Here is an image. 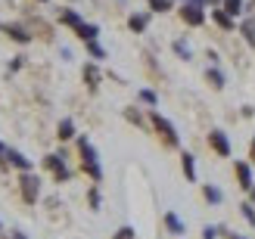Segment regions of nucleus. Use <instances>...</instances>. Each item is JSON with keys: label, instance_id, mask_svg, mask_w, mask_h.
Here are the masks:
<instances>
[{"label": "nucleus", "instance_id": "26", "mask_svg": "<svg viewBox=\"0 0 255 239\" xmlns=\"http://www.w3.org/2000/svg\"><path fill=\"white\" fill-rule=\"evenodd\" d=\"M243 215H246L249 224H255V211H252V205H243Z\"/></svg>", "mask_w": 255, "mask_h": 239}, {"label": "nucleus", "instance_id": "9", "mask_svg": "<svg viewBox=\"0 0 255 239\" xmlns=\"http://www.w3.org/2000/svg\"><path fill=\"white\" fill-rule=\"evenodd\" d=\"M75 31H78L81 41H97V34H100V31H97V25H84V22H81Z\"/></svg>", "mask_w": 255, "mask_h": 239}, {"label": "nucleus", "instance_id": "10", "mask_svg": "<svg viewBox=\"0 0 255 239\" xmlns=\"http://www.w3.org/2000/svg\"><path fill=\"white\" fill-rule=\"evenodd\" d=\"M84 81H87V87H91V90H97V84H100V72H97V66H84Z\"/></svg>", "mask_w": 255, "mask_h": 239}, {"label": "nucleus", "instance_id": "27", "mask_svg": "<svg viewBox=\"0 0 255 239\" xmlns=\"http://www.w3.org/2000/svg\"><path fill=\"white\" fill-rule=\"evenodd\" d=\"M125 115H128V118H131L134 124H143V118H140V115H137V112H134V109H128V112H125Z\"/></svg>", "mask_w": 255, "mask_h": 239}, {"label": "nucleus", "instance_id": "24", "mask_svg": "<svg viewBox=\"0 0 255 239\" xmlns=\"http://www.w3.org/2000/svg\"><path fill=\"white\" fill-rule=\"evenodd\" d=\"M206 199L209 202H221V193L215 190V186H206Z\"/></svg>", "mask_w": 255, "mask_h": 239}, {"label": "nucleus", "instance_id": "16", "mask_svg": "<svg viewBox=\"0 0 255 239\" xmlns=\"http://www.w3.org/2000/svg\"><path fill=\"white\" fill-rule=\"evenodd\" d=\"M72 134H75V124H72L69 118H66V121H59V134H56V137H59V140H69V137H72Z\"/></svg>", "mask_w": 255, "mask_h": 239}, {"label": "nucleus", "instance_id": "11", "mask_svg": "<svg viewBox=\"0 0 255 239\" xmlns=\"http://www.w3.org/2000/svg\"><path fill=\"white\" fill-rule=\"evenodd\" d=\"M59 22H62V25H69V28H78V25H81L78 12H72V9H62V12H59Z\"/></svg>", "mask_w": 255, "mask_h": 239}, {"label": "nucleus", "instance_id": "7", "mask_svg": "<svg viewBox=\"0 0 255 239\" xmlns=\"http://www.w3.org/2000/svg\"><path fill=\"white\" fill-rule=\"evenodd\" d=\"M6 159H9V161H12L16 168H22V171H28V168H31V161L25 159L22 153H16V149H6Z\"/></svg>", "mask_w": 255, "mask_h": 239}, {"label": "nucleus", "instance_id": "19", "mask_svg": "<svg viewBox=\"0 0 255 239\" xmlns=\"http://www.w3.org/2000/svg\"><path fill=\"white\" fill-rule=\"evenodd\" d=\"M149 9L152 12H165V9H171V0H149Z\"/></svg>", "mask_w": 255, "mask_h": 239}, {"label": "nucleus", "instance_id": "6", "mask_svg": "<svg viewBox=\"0 0 255 239\" xmlns=\"http://www.w3.org/2000/svg\"><path fill=\"white\" fill-rule=\"evenodd\" d=\"M181 16H184V22H187V25H202V19H206V16H202V9H199V6H193V3H187V6L181 9Z\"/></svg>", "mask_w": 255, "mask_h": 239}, {"label": "nucleus", "instance_id": "31", "mask_svg": "<svg viewBox=\"0 0 255 239\" xmlns=\"http://www.w3.org/2000/svg\"><path fill=\"white\" fill-rule=\"evenodd\" d=\"M41 3H47V0H41Z\"/></svg>", "mask_w": 255, "mask_h": 239}, {"label": "nucleus", "instance_id": "5", "mask_svg": "<svg viewBox=\"0 0 255 239\" xmlns=\"http://www.w3.org/2000/svg\"><path fill=\"white\" fill-rule=\"evenodd\" d=\"M209 143H212V149L218 156H231V143H227V137L221 134V131H212L209 134Z\"/></svg>", "mask_w": 255, "mask_h": 239}, {"label": "nucleus", "instance_id": "8", "mask_svg": "<svg viewBox=\"0 0 255 239\" xmlns=\"http://www.w3.org/2000/svg\"><path fill=\"white\" fill-rule=\"evenodd\" d=\"M6 34L12 37V41H19V44H28V41H31V34L25 31V28H19V25H9V28H6Z\"/></svg>", "mask_w": 255, "mask_h": 239}, {"label": "nucleus", "instance_id": "28", "mask_svg": "<svg viewBox=\"0 0 255 239\" xmlns=\"http://www.w3.org/2000/svg\"><path fill=\"white\" fill-rule=\"evenodd\" d=\"M202 239H215V230H212V227H206V236H202Z\"/></svg>", "mask_w": 255, "mask_h": 239}, {"label": "nucleus", "instance_id": "2", "mask_svg": "<svg viewBox=\"0 0 255 239\" xmlns=\"http://www.w3.org/2000/svg\"><path fill=\"white\" fill-rule=\"evenodd\" d=\"M19 183H22V199H25L28 205H34V202H37V193H41V180H37L34 174H22Z\"/></svg>", "mask_w": 255, "mask_h": 239}, {"label": "nucleus", "instance_id": "15", "mask_svg": "<svg viewBox=\"0 0 255 239\" xmlns=\"http://www.w3.org/2000/svg\"><path fill=\"white\" fill-rule=\"evenodd\" d=\"M237 177H240V186H252V174H249V165H237Z\"/></svg>", "mask_w": 255, "mask_h": 239}, {"label": "nucleus", "instance_id": "25", "mask_svg": "<svg viewBox=\"0 0 255 239\" xmlns=\"http://www.w3.org/2000/svg\"><path fill=\"white\" fill-rule=\"evenodd\" d=\"M140 99L149 103V106H156V93H152V90H143V93H140Z\"/></svg>", "mask_w": 255, "mask_h": 239}, {"label": "nucleus", "instance_id": "29", "mask_svg": "<svg viewBox=\"0 0 255 239\" xmlns=\"http://www.w3.org/2000/svg\"><path fill=\"white\" fill-rule=\"evenodd\" d=\"M252 161H255V140H252Z\"/></svg>", "mask_w": 255, "mask_h": 239}, {"label": "nucleus", "instance_id": "20", "mask_svg": "<svg viewBox=\"0 0 255 239\" xmlns=\"http://www.w3.org/2000/svg\"><path fill=\"white\" fill-rule=\"evenodd\" d=\"M146 22H149L146 16H131V31H143V28H146Z\"/></svg>", "mask_w": 255, "mask_h": 239}, {"label": "nucleus", "instance_id": "30", "mask_svg": "<svg viewBox=\"0 0 255 239\" xmlns=\"http://www.w3.org/2000/svg\"><path fill=\"white\" fill-rule=\"evenodd\" d=\"M252 12H255V3H252Z\"/></svg>", "mask_w": 255, "mask_h": 239}, {"label": "nucleus", "instance_id": "3", "mask_svg": "<svg viewBox=\"0 0 255 239\" xmlns=\"http://www.w3.org/2000/svg\"><path fill=\"white\" fill-rule=\"evenodd\" d=\"M152 124H156V131L162 134L165 143H168V146H177V134H174V128H171V121H165L159 112H152Z\"/></svg>", "mask_w": 255, "mask_h": 239}, {"label": "nucleus", "instance_id": "18", "mask_svg": "<svg viewBox=\"0 0 255 239\" xmlns=\"http://www.w3.org/2000/svg\"><path fill=\"white\" fill-rule=\"evenodd\" d=\"M206 78H209V84L215 87V90H218V87H224V78H221V72H215V69H209V72H206Z\"/></svg>", "mask_w": 255, "mask_h": 239}, {"label": "nucleus", "instance_id": "23", "mask_svg": "<svg viewBox=\"0 0 255 239\" xmlns=\"http://www.w3.org/2000/svg\"><path fill=\"white\" fill-rule=\"evenodd\" d=\"M87 50H91V56H97V59H103L106 53H103V47H97L94 41H87Z\"/></svg>", "mask_w": 255, "mask_h": 239}, {"label": "nucleus", "instance_id": "22", "mask_svg": "<svg viewBox=\"0 0 255 239\" xmlns=\"http://www.w3.org/2000/svg\"><path fill=\"white\" fill-rule=\"evenodd\" d=\"M174 50H177V56H184V59H190V47H187L184 41H174Z\"/></svg>", "mask_w": 255, "mask_h": 239}, {"label": "nucleus", "instance_id": "13", "mask_svg": "<svg viewBox=\"0 0 255 239\" xmlns=\"http://www.w3.org/2000/svg\"><path fill=\"white\" fill-rule=\"evenodd\" d=\"M165 224H168L171 233H184V224H181V218H177L174 211H168V215H165Z\"/></svg>", "mask_w": 255, "mask_h": 239}, {"label": "nucleus", "instance_id": "32", "mask_svg": "<svg viewBox=\"0 0 255 239\" xmlns=\"http://www.w3.org/2000/svg\"><path fill=\"white\" fill-rule=\"evenodd\" d=\"M212 3H215V0H212Z\"/></svg>", "mask_w": 255, "mask_h": 239}, {"label": "nucleus", "instance_id": "1", "mask_svg": "<svg viewBox=\"0 0 255 239\" xmlns=\"http://www.w3.org/2000/svg\"><path fill=\"white\" fill-rule=\"evenodd\" d=\"M78 149H81V165H84V171L91 174L94 180H100V165H97V153H94V146L87 143V140H81Z\"/></svg>", "mask_w": 255, "mask_h": 239}, {"label": "nucleus", "instance_id": "14", "mask_svg": "<svg viewBox=\"0 0 255 239\" xmlns=\"http://www.w3.org/2000/svg\"><path fill=\"white\" fill-rule=\"evenodd\" d=\"M224 12L227 16H240L243 12V0H224Z\"/></svg>", "mask_w": 255, "mask_h": 239}, {"label": "nucleus", "instance_id": "12", "mask_svg": "<svg viewBox=\"0 0 255 239\" xmlns=\"http://www.w3.org/2000/svg\"><path fill=\"white\" fill-rule=\"evenodd\" d=\"M212 19H215V25H221L224 31H231V28H234V22H231V16H227L224 9H215V12H212Z\"/></svg>", "mask_w": 255, "mask_h": 239}, {"label": "nucleus", "instance_id": "4", "mask_svg": "<svg viewBox=\"0 0 255 239\" xmlns=\"http://www.w3.org/2000/svg\"><path fill=\"white\" fill-rule=\"evenodd\" d=\"M44 165L53 171V177H56V180H69V171H66V165H62V156H47V159H44Z\"/></svg>", "mask_w": 255, "mask_h": 239}, {"label": "nucleus", "instance_id": "21", "mask_svg": "<svg viewBox=\"0 0 255 239\" xmlns=\"http://www.w3.org/2000/svg\"><path fill=\"white\" fill-rule=\"evenodd\" d=\"M243 34L249 44H255V22H243Z\"/></svg>", "mask_w": 255, "mask_h": 239}, {"label": "nucleus", "instance_id": "17", "mask_svg": "<svg viewBox=\"0 0 255 239\" xmlns=\"http://www.w3.org/2000/svg\"><path fill=\"white\" fill-rule=\"evenodd\" d=\"M184 174H187L190 180L196 177V165H193V156H190V153H184Z\"/></svg>", "mask_w": 255, "mask_h": 239}]
</instances>
